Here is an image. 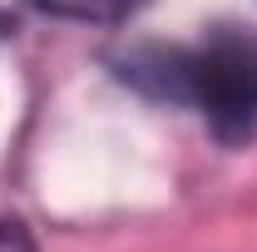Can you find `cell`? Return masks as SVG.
Masks as SVG:
<instances>
[{
    "label": "cell",
    "mask_w": 257,
    "mask_h": 252,
    "mask_svg": "<svg viewBox=\"0 0 257 252\" xmlns=\"http://www.w3.org/2000/svg\"><path fill=\"white\" fill-rule=\"evenodd\" d=\"M124 79L159 99H178L203 109L218 139L247 144L257 139V35L218 25L198 45L139 50L124 60Z\"/></svg>",
    "instance_id": "6da1fadb"
},
{
    "label": "cell",
    "mask_w": 257,
    "mask_h": 252,
    "mask_svg": "<svg viewBox=\"0 0 257 252\" xmlns=\"http://www.w3.org/2000/svg\"><path fill=\"white\" fill-rule=\"evenodd\" d=\"M40 5L50 15H64V20H119L139 0H40Z\"/></svg>",
    "instance_id": "7a4b0ae2"
},
{
    "label": "cell",
    "mask_w": 257,
    "mask_h": 252,
    "mask_svg": "<svg viewBox=\"0 0 257 252\" xmlns=\"http://www.w3.org/2000/svg\"><path fill=\"white\" fill-rule=\"evenodd\" d=\"M0 252H35V237L20 218H5L0 222Z\"/></svg>",
    "instance_id": "3957f363"
},
{
    "label": "cell",
    "mask_w": 257,
    "mask_h": 252,
    "mask_svg": "<svg viewBox=\"0 0 257 252\" xmlns=\"http://www.w3.org/2000/svg\"><path fill=\"white\" fill-rule=\"evenodd\" d=\"M0 30H5V20H0Z\"/></svg>",
    "instance_id": "277c9868"
}]
</instances>
